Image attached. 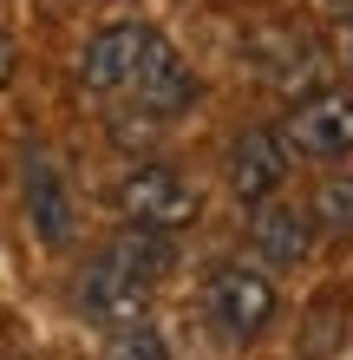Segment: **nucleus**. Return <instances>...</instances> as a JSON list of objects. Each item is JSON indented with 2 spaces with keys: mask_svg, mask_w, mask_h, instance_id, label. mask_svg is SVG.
Here are the masks:
<instances>
[{
  "mask_svg": "<svg viewBox=\"0 0 353 360\" xmlns=\"http://www.w3.org/2000/svg\"><path fill=\"white\" fill-rule=\"evenodd\" d=\"M248 66H255V79L268 92H281V98H321V79H327V53L314 46V33H301V27H255L248 33Z\"/></svg>",
  "mask_w": 353,
  "mask_h": 360,
  "instance_id": "obj_1",
  "label": "nucleus"
},
{
  "mask_svg": "<svg viewBox=\"0 0 353 360\" xmlns=\"http://www.w3.org/2000/svg\"><path fill=\"white\" fill-rule=\"evenodd\" d=\"M112 203L124 210V223H144V229H183V223H197V210H203L197 190L183 184L171 164H151V158L118 177Z\"/></svg>",
  "mask_w": 353,
  "mask_h": 360,
  "instance_id": "obj_2",
  "label": "nucleus"
},
{
  "mask_svg": "<svg viewBox=\"0 0 353 360\" xmlns=\"http://www.w3.org/2000/svg\"><path fill=\"white\" fill-rule=\"evenodd\" d=\"M288 171H295V151H288V138L268 131V124H248V131H236L222 144V184H229L242 203H268Z\"/></svg>",
  "mask_w": 353,
  "mask_h": 360,
  "instance_id": "obj_3",
  "label": "nucleus"
},
{
  "mask_svg": "<svg viewBox=\"0 0 353 360\" xmlns=\"http://www.w3.org/2000/svg\"><path fill=\"white\" fill-rule=\"evenodd\" d=\"M275 314V282L248 262H222L210 275V321L229 334V341H255Z\"/></svg>",
  "mask_w": 353,
  "mask_h": 360,
  "instance_id": "obj_4",
  "label": "nucleus"
},
{
  "mask_svg": "<svg viewBox=\"0 0 353 360\" xmlns=\"http://www.w3.org/2000/svg\"><path fill=\"white\" fill-rule=\"evenodd\" d=\"M151 46H157V33L138 27V20H118V27L92 33L86 53H79V86H86V92H118V86H131V79L144 72V59H151Z\"/></svg>",
  "mask_w": 353,
  "mask_h": 360,
  "instance_id": "obj_5",
  "label": "nucleus"
},
{
  "mask_svg": "<svg viewBox=\"0 0 353 360\" xmlns=\"http://www.w3.org/2000/svg\"><path fill=\"white\" fill-rule=\"evenodd\" d=\"M281 138H288V151H301V158H347L353 151V98L347 92H321V98L295 105V112L281 118Z\"/></svg>",
  "mask_w": 353,
  "mask_h": 360,
  "instance_id": "obj_6",
  "label": "nucleus"
},
{
  "mask_svg": "<svg viewBox=\"0 0 353 360\" xmlns=\"http://www.w3.org/2000/svg\"><path fill=\"white\" fill-rule=\"evenodd\" d=\"M131 86H138V112H151L157 124H171L177 112H190V105H197V72L183 66L164 39L151 46V59H144V72L131 79Z\"/></svg>",
  "mask_w": 353,
  "mask_h": 360,
  "instance_id": "obj_7",
  "label": "nucleus"
},
{
  "mask_svg": "<svg viewBox=\"0 0 353 360\" xmlns=\"http://www.w3.org/2000/svg\"><path fill=\"white\" fill-rule=\"evenodd\" d=\"M20 190H27V223L39 229V243H46V249H66V243H72V197H66V177H59L46 158H27Z\"/></svg>",
  "mask_w": 353,
  "mask_h": 360,
  "instance_id": "obj_8",
  "label": "nucleus"
},
{
  "mask_svg": "<svg viewBox=\"0 0 353 360\" xmlns=\"http://www.w3.org/2000/svg\"><path fill=\"white\" fill-rule=\"evenodd\" d=\"M248 243H255L275 269H295L307 249H314V217H301V210H288V203H255Z\"/></svg>",
  "mask_w": 353,
  "mask_h": 360,
  "instance_id": "obj_9",
  "label": "nucleus"
},
{
  "mask_svg": "<svg viewBox=\"0 0 353 360\" xmlns=\"http://www.w3.org/2000/svg\"><path fill=\"white\" fill-rule=\"evenodd\" d=\"M307 217H314V229H327V236H353V171L321 177L314 203H307Z\"/></svg>",
  "mask_w": 353,
  "mask_h": 360,
  "instance_id": "obj_10",
  "label": "nucleus"
},
{
  "mask_svg": "<svg viewBox=\"0 0 353 360\" xmlns=\"http://www.w3.org/2000/svg\"><path fill=\"white\" fill-rule=\"evenodd\" d=\"M105 360H171V347H164V334L151 321H124L105 334Z\"/></svg>",
  "mask_w": 353,
  "mask_h": 360,
  "instance_id": "obj_11",
  "label": "nucleus"
}]
</instances>
